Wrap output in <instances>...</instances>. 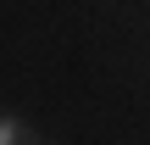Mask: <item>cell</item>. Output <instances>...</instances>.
Here are the masks:
<instances>
[{"mask_svg":"<svg viewBox=\"0 0 150 145\" xmlns=\"http://www.w3.org/2000/svg\"><path fill=\"white\" fill-rule=\"evenodd\" d=\"M28 134H33L28 123H17V117H6V112H0V145H28Z\"/></svg>","mask_w":150,"mask_h":145,"instance_id":"6da1fadb","label":"cell"},{"mask_svg":"<svg viewBox=\"0 0 150 145\" xmlns=\"http://www.w3.org/2000/svg\"><path fill=\"white\" fill-rule=\"evenodd\" d=\"M28 145H45V140H39V134H28Z\"/></svg>","mask_w":150,"mask_h":145,"instance_id":"7a4b0ae2","label":"cell"}]
</instances>
